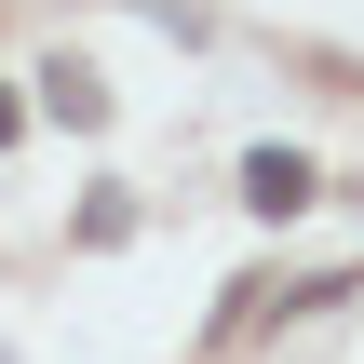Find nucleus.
<instances>
[{
  "mask_svg": "<svg viewBox=\"0 0 364 364\" xmlns=\"http://www.w3.org/2000/svg\"><path fill=\"white\" fill-rule=\"evenodd\" d=\"M311 189H324V176H311L297 149H257V162H243V203H257V216H297Z\"/></svg>",
  "mask_w": 364,
  "mask_h": 364,
  "instance_id": "obj_1",
  "label": "nucleus"
},
{
  "mask_svg": "<svg viewBox=\"0 0 364 364\" xmlns=\"http://www.w3.org/2000/svg\"><path fill=\"white\" fill-rule=\"evenodd\" d=\"M41 108H54V122H81V135H95V122H108V81H95V68H41Z\"/></svg>",
  "mask_w": 364,
  "mask_h": 364,
  "instance_id": "obj_2",
  "label": "nucleus"
},
{
  "mask_svg": "<svg viewBox=\"0 0 364 364\" xmlns=\"http://www.w3.org/2000/svg\"><path fill=\"white\" fill-rule=\"evenodd\" d=\"M14 122H27V108H14V95H0V149H14Z\"/></svg>",
  "mask_w": 364,
  "mask_h": 364,
  "instance_id": "obj_3",
  "label": "nucleus"
}]
</instances>
